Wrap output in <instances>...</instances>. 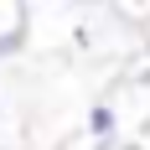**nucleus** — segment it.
Wrapping results in <instances>:
<instances>
[]
</instances>
